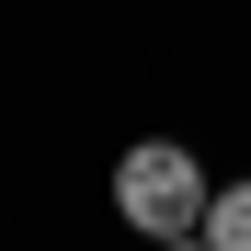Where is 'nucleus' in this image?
<instances>
[{"label": "nucleus", "mask_w": 251, "mask_h": 251, "mask_svg": "<svg viewBox=\"0 0 251 251\" xmlns=\"http://www.w3.org/2000/svg\"><path fill=\"white\" fill-rule=\"evenodd\" d=\"M205 160L183 149V137H137L114 160V217L137 228V240H183V228H205Z\"/></svg>", "instance_id": "1"}, {"label": "nucleus", "mask_w": 251, "mask_h": 251, "mask_svg": "<svg viewBox=\"0 0 251 251\" xmlns=\"http://www.w3.org/2000/svg\"><path fill=\"white\" fill-rule=\"evenodd\" d=\"M149 251H217V240H205V228H183V240H149Z\"/></svg>", "instance_id": "3"}, {"label": "nucleus", "mask_w": 251, "mask_h": 251, "mask_svg": "<svg viewBox=\"0 0 251 251\" xmlns=\"http://www.w3.org/2000/svg\"><path fill=\"white\" fill-rule=\"evenodd\" d=\"M205 240H217V251H251V183H217V194H205Z\"/></svg>", "instance_id": "2"}]
</instances>
